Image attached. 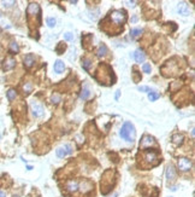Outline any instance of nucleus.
<instances>
[{"instance_id": "obj_3", "label": "nucleus", "mask_w": 195, "mask_h": 197, "mask_svg": "<svg viewBox=\"0 0 195 197\" xmlns=\"http://www.w3.org/2000/svg\"><path fill=\"white\" fill-rule=\"evenodd\" d=\"M109 18H111V21L116 26H123L126 21V12L124 10H115L110 13Z\"/></svg>"}, {"instance_id": "obj_26", "label": "nucleus", "mask_w": 195, "mask_h": 197, "mask_svg": "<svg viewBox=\"0 0 195 197\" xmlns=\"http://www.w3.org/2000/svg\"><path fill=\"white\" fill-rule=\"evenodd\" d=\"M16 96H17V93H16V91L14 90H9L7 91V98L10 99V100H13L14 98H16Z\"/></svg>"}, {"instance_id": "obj_32", "label": "nucleus", "mask_w": 195, "mask_h": 197, "mask_svg": "<svg viewBox=\"0 0 195 197\" xmlns=\"http://www.w3.org/2000/svg\"><path fill=\"white\" fill-rule=\"evenodd\" d=\"M64 39L68 40V41H72V40H74V34H71V33H65V34H64Z\"/></svg>"}, {"instance_id": "obj_21", "label": "nucleus", "mask_w": 195, "mask_h": 197, "mask_svg": "<svg viewBox=\"0 0 195 197\" xmlns=\"http://www.w3.org/2000/svg\"><path fill=\"white\" fill-rule=\"evenodd\" d=\"M107 51H109V50H107V46L102 44V45H100L99 50H98V56H99V57H104L105 54L107 53Z\"/></svg>"}, {"instance_id": "obj_16", "label": "nucleus", "mask_w": 195, "mask_h": 197, "mask_svg": "<svg viewBox=\"0 0 195 197\" xmlns=\"http://www.w3.org/2000/svg\"><path fill=\"white\" fill-rule=\"evenodd\" d=\"M14 65H16V60H14V58L12 57H9L6 60H5L4 63V70L5 72H7V70H11Z\"/></svg>"}, {"instance_id": "obj_38", "label": "nucleus", "mask_w": 195, "mask_h": 197, "mask_svg": "<svg viewBox=\"0 0 195 197\" xmlns=\"http://www.w3.org/2000/svg\"><path fill=\"white\" fill-rule=\"evenodd\" d=\"M0 17H1V15H0Z\"/></svg>"}, {"instance_id": "obj_29", "label": "nucleus", "mask_w": 195, "mask_h": 197, "mask_svg": "<svg viewBox=\"0 0 195 197\" xmlns=\"http://www.w3.org/2000/svg\"><path fill=\"white\" fill-rule=\"evenodd\" d=\"M64 50H65V45H64L63 42H59V45L57 46V48H55V51H57V53L61 54V53L64 52Z\"/></svg>"}, {"instance_id": "obj_1", "label": "nucleus", "mask_w": 195, "mask_h": 197, "mask_svg": "<svg viewBox=\"0 0 195 197\" xmlns=\"http://www.w3.org/2000/svg\"><path fill=\"white\" fill-rule=\"evenodd\" d=\"M115 183V172L112 169L106 170L104 175L101 178V183H100V188H101V192L106 195L109 191L111 190L112 185Z\"/></svg>"}, {"instance_id": "obj_9", "label": "nucleus", "mask_w": 195, "mask_h": 197, "mask_svg": "<svg viewBox=\"0 0 195 197\" xmlns=\"http://www.w3.org/2000/svg\"><path fill=\"white\" fill-rule=\"evenodd\" d=\"M143 160L151 164H155L158 160V155L154 151H146L145 155H143Z\"/></svg>"}, {"instance_id": "obj_24", "label": "nucleus", "mask_w": 195, "mask_h": 197, "mask_svg": "<svg viewBox=\"0 0 195 197\" xmlns=\"http://www.w3.org/2000/svg\"><path fill=\"white\" fill-rule=\"evenodd\" d=\"M23 90H24L25 93H30L32 92V90H33V84L32 82H25L24 86H23Z\"/></svg>"}, {"instance_id": "obj_22", "label": "nucleus", "mask_w": 195, "mask_h": 197, "mask_svg": "<svg viewBox=\"0 0 195 197\" xmlns=\"http://www.w3.org/2000/svg\"><path fill=\"white\" fill-rule=\"evenodd\" d=\"M82 67L86 70H89V68L92 67V60L89 58H83L82 59Z\"/></svg>"}, {"instance_id": "obj_2", "label": "nucleus", "mask_w": 195, "mask_h": 197, "mask_svg": "<svg viewBox=\"0 0 195 197\" xmlns=\"http://www.w3.org/2000/svg\"><path fill=\"white\" fill-rule=\"evenodd\" d=\"M119 135L124 140L131 141V143H132L134 139H135V135H136V131H135L134 125H132L131 122H129V121L124 122V125L122 126V128L119 131Z\"/></svg>"}, {"instance_id": "obj_13", "label": "nucleus", "mask_w": 195, "mask_h": 197, "mask_svg": "<svg viewBox=\"0 0 195 197\" xmlns=\"http://www.w3.org/2000/svg\"><path fill=\"white\" fill-rule=\"evenodd\" d=\"M132 57H134V59L136 60L137 63H143L145 62V59H146V56H145V53H143L142 50H136V51L132 53Z\"/></svg>"}, {"instance_id": "obj_31", "label": "nucleus", "mask_w": 195, "mask_h": 197, "mask_svg": "<svg viewBox=\"0 0 195 197\" xmlns=\"http://www.w3.org/2000/svg\"><path fill=\"white\" fill-rule=\"evenodd\" d=\"M142 69H143V72H145L146 74H151V70H152V68H151V65L148 64V63H145L142 65Z\"/></svg>"}, {"instance_id": "obj_14", "label": "nucleus", "mask_w": 195, "mask_h": 197, "mask_svg": "<svg viewBox=\"0 0 195 197\" xmlns=\"http://www.w3.org/2000/svg\"><path fill=\"white\" fill-rule=\"evenodd\" d=\"M175 178H176V169H175V167H173L172 164L167 166V168H166V179L169 181H172Z\"/></svg>"}, {"instance_id": "obj_19", "label": "nucleus", "mask_w": 195, "mask_h": 197, "mask_svg": "<svg viewBox=\"0 0 195 197\" xmlns=\"http://www.w3.org/2000/svg\"><path fill=\"white\" fill-rule=\"evenodd\" d=\"M141 33H142V29H140V28L131 29V30H130V38H131V39H136V38L140 36Z\"/></svg>"}, {"instance_id": "obj_5", "label": "nucleus", "mask_w": 195, "mask_h": 197, "mask_svg": "<svg viewBox=\"0 0 195 197\" xmlns=\"http://www.w3.org/2000/svg\"><path fill=\"white\" fill-rule=\"evenodd\" d=\"M78 189L82 194H88L94 189V184L92 183L90 180L84 179V180H82L81 183H78Z\"/></svg>"}, {"instance_id": "obj_33", "label": "nucleus", "mask_w": 195, "mask_h": 197, "mask_svg": "<svg viewBox=\"0 0 195 197\" xmlns=\"http://www.w3.org/2000/svg\"><path fill=\"white\" fill-rule=\"evenodd\" d=\"M13 4H14V1H3V5L5 7H10V6H12Z\"/></svg>"}, {"instance_id": "obj_20", "label": "nucleus", "mask_w": 195, "mask_h": 197, "mask_svg": "<svg viewBox=\"0 0 195 197\" xmlns=\"http://www.w3.org/2000/svg\"><path fill=\"white\" fill-rule=\"evenodd\" d=\"M80 97H81V99H83V100L88 99V98L90 97V91H89V88H88V87H84L83 90H82Z\"/></svg>"}, {"instance_id": "obj_17", "label": "nucleus", "mask_w": 195, "mask_h": 197, "mask_svg": "<svg viewBox=\"0 0 195 197\" xmlns=\"http://www.w3.org/2000/svg\"><path fill=\"white\" fill-rule=\"evenodd\" d=\"M54 72L57 73V74H60V73H63L64 72V69H65V64L63 60H60V59H57L55 60V63H54Z\"/></svg>"}, {"instance_id": "obj_7", "label": "nucleus", "mask_w": 195, "mask_h": 197, "mask_svg": "<svg viewBox=\"0 0 195 197\" xmlns=\"http://www.w3.org/2000/svg\"><path fill=\"white\" fill-rule=\"evenodd\" d=\"M192 168V161L187 157H182L178 160V169L182 172H188Z\"/></svg>"}, {"instance_id": "obj_28", "label": "nucleus", "mask_w": 195, "mask_h": 197, "mask_svg": "<svg viewBox=\"0 0 195 197\" xmlns=\"http://www.w3.org/2000/svg\"><path fill=\"white\" fill-rule=\"evenodd\" d=\"M55 23H57V21H55V18H53V17L47 18V26H48L49 28H53V27L55 26Z\"/></svg>"}, {"instance_id": "obj_37", "label": "nucleus", "mask_w": 195, "mask_h": 197, "mask_svg": "<svg viewBox=\"0 0 195 197\" xmlns=\"http://www.w3.org/2000/svg\"><path fill=\"white\" fill-rule=\"evenodd\" d=\"M0 138H1V134H0Z\"/></svg>"}, {"instance_id": "obj_12", "label": "nucleus", "mask_w": 195, "mask_h": 197, "mask_svg": "<svg viewBox=\"0 0 195 197\" xmlns=\"http://www.w3.org/2000/svg\"><path fill=\"white\" fill-rule=\"evenodd\" d=\"M66 190H68L69 192H76V191L78 190V181L74 180V179L69 180L68 183H66Z\"/></svg>"}, {"instance_id": "obj_10", "label": "nucleus", "mask_w": 195, "mask_h": 197, "mask_svg": "<svg viewBox=\"0 0 195 197\" xmlns=\"http://www.w3.org/2000/svg\"><path fill=\"white\" fill-rule=\"evenodd\" d=\"M154 143H155V141H154V138L151 137V135H148V134H146V135H143L142 139H141L140 148H141V149H146V148H148V146L153 145Z\"/></svg>"}, {"instance_id": "obj_30", "label": "nucleus", "mask_w": 195, "mask_h": 197, "mask_svg": "<svg viewBox=\"0 0 195 197\" xmlns=\"http://www.w3.org/2000/svg\"><path fill=\"white\" fill-rule=\"evenodd\" d=\"M51 100H52L53 104H57V103H59L60 100H61V97H60L59 94H53L52 98H51Z\"/></svg>"}, {"instance_id": "obj_23", "label": "nucleus", "mask_w": 195, "mask_h": 197, "mask_svg": "<svg viewBox=\"0 0 195 197\" xmlns=\"http://www.w3.org/2000/svg\"><path fill=\"white\" fill-rule=\"evenodd\" d=\"M159 97H160V94H159L158 92H155V91H153V92L148 93V99H150L151 102H154V100H157Z\"/></svg>"}, {"instance_id": "obj_11", "label": "nucleus", "mask_w": 195, "mask_h": 197, "mask_svg": "<svg viewBox=\"0 0 195 197\" xmlns=\"http://www.w3.org/2000/svg\"><path fill=\"white\" fill-rule=\"evenodd\" d=\"M177 11L179 15H182V16H189V13H190L188 5L186 3H179L177 5Z\"/></svg>"}, {"instance_id": "obj_8", "label": "nucleus", "mask_w": 195, "mask_h": 197, "mask_svg": "<svg viewBox=\"0 0 195 197\" xmlns=\"http://www.w3.org/2000/svg\"><path fill=\"white\" fill-rule=\"evenodd\" d=\"M32 111H33V115L35 117H41V116H43V114H45V109L41 104H39L36 102H33L32 103Z\"/></svg>"}, {"instance_id": "obj_18", "label": "nucleus", "mask_w": 195, "mask_h": 197, "mask_svg": "<svg viewBox=\"0 0 195 197\" xmlns=\"http://www.w3.org/2000/svg\"><path fill=\"white\" fill-rule=\"evenodd\" d=\"M183 140H184V137H183V134H181V133H176V134L172 135V141L176 145H181L183 143Z\"/></svg>"}, {"instance_id": "obj_25", "label": "nucleus", "mask_w": 195, "mask_h": 197, "mask_svg": "<svg viewBox=\"0 0 195 197\" xmlns=\"http://www.w3.org/2000/svg\"><path fill=\"white\" fill-rule=\"evenodd\" d=\"M10 50H11V52L13 53H17L19 51V48H18V45L16 41H12L11 44H10Z\"/></svg>"}, {"instance_id": "obj_36", "label": "nucleus", "mask_w": 195, "mask_h": 197, "mask_svg": "<svg viewBox=\"0 0 195 197\" xmlns=\"http://www.w3.org/2000/svg\"><path fill=\"white\" fill-rule=\"evenodd\" d=\"M111 197H117V194H113V196H111Z\"/></svg>"}, {"instance_id": "obj_6", "label": "nucleus", "mask_w": 195, "mask_h": 197, "mask_svg": "<svg viewBox=\"0 0 195 197\" xmlns=\"http://www.w3.org/2000/svg\"><path fill=\"white\" fill-rule=\"evenodd\" d=\"M27 13H28V18L30 17H35V16H38L40 17V6H39V4L36 3H32V4H29V6L27 9Z\"/></svg>"}, {"instance_id": "obj_27", "label": "nucleus", "mask_w": 195, "mask_h": 197, "mask_svg": "<svg viewBox=\"0 0 195 197\" xmlns=\"http://www.w3.org/2000/svg\"><path fill=\"white\" fill-rule=\"evenodd\" d=\"M138 91H141V92H147V93H151L153 92V88L151 87H147V86H138Z\"/></svg>"}, {"instance_id": "obj_4", "label": "nucleus", "mask_w": 195, "mask_h": 197, "mask_svg": "<svg viewBox=\"0 0 195 197\" xmlns=\"http://www.w3.org/2000/svg\"><path fill=\"white\" fill-rule=\"evenodd\" d=\"M55 154H57L58 157L64 159V157H66V156L72 154V148H71V145H69V144H64V145L59 146V148L55 150Z\"/></svg>"}, {"instance_id": "obj_15", "label": "nucleus", "mask_w": 195, "mask_h": 197, "mask_svg": "<svg viewBox=\"0 0 195 197\" xmlns=\"http://www.w3.org/2000/svg\"><path fill=\"white\" fill-rule=\"evenodd\" d=\"M34 63H35V56L34 54H32V53H29V54H27V56L24 57V67L25 68H32L33 65H34Z\"/></svg>"}, {"instance_id": "obj_35", "label": "nucleus", "mask_w": 195, "mask_h": 197, "mask_svg": "<svg viewBox=\"0 0 195 197\" xmlns=\"http://www.w3.org/2000/svg\"><path fill=\"white\" fill-rule=\"evenodd\" d=\"M119 92H121V91H116V99L119 98Z\"/></svg>"}, {"instance_id": "obj_34", "label": "nucleus", "mask_w": 195, "mask_h": 197, "mask_svg": "<svg viewBox=\"0 0 195 197\" xmlns=\"http://www.w3.org/2000/svg\"><path fill=\"white\" fill-rule=\"evenodd\" d=\"M0 197H6V192H4V191H0Z\"/></svg>"}]
</instances>
